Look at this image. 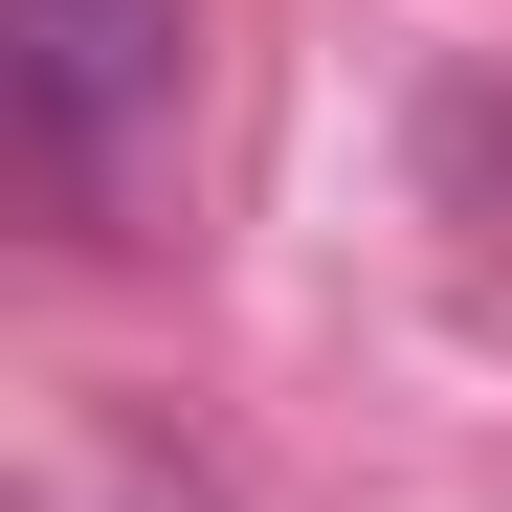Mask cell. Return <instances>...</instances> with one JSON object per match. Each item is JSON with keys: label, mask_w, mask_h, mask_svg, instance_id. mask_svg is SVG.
<instances>
[{"label": "cell", "mask_w": 512, "mask_h": 512, "mask_svg": "<svg viewBox=\"0 0 512 512\" xmlns=\"http://www.w3.org/2000/svg\"><path fill=\"white\" fill-rule=\"evenodd\" d=\"M67 512H223V468H179L156 423H90L67 446Z\"/></svg>", "instance_id": "3957f363"}, {"label": "cell", "mask_w": 512, "mask_h": 512, "mask_svg": "<svg viewBox=\"0 0 512 512\" xmlns=\"http://www.w3.org/2000/svg\"><path fill=\"white\" fill-rule=\"evenodd\" d=\"M423 201L468 245H512V67H446V90H423Z\"/></svg>", "instance_id": "7a4b0ae2"}, {"label": "cell", "mask_w": 512, "mask_h": 512, "mask_svg": "<svg viewBox=\"0 0 512 512\" xmlns=\"http://www.w3.org/2000/svg\"><path fill=\"white\" fill-rule=\"evenodd\" d=\"M0 112H23L45 201L112 245L156 134H179V0H0Z\"/></svg>", "instance_id": "6da1fadb"}]
</instances>
